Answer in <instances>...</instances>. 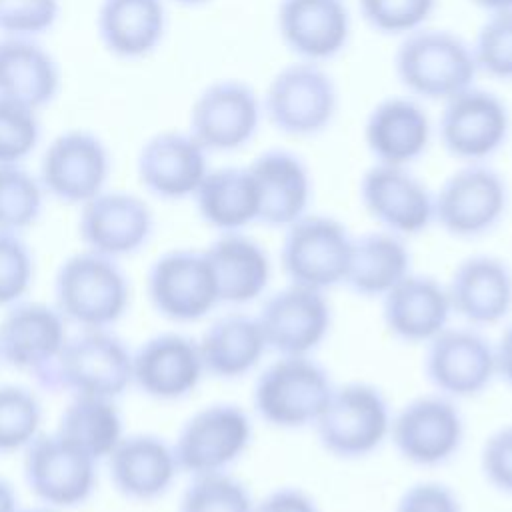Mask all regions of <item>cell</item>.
Masks as SVG:
<instances>
[{"label":"cell","instance_id":"cb8c5ba5","mask_svg":"<svg viewBox=\"0 0 512 512\" xmlns=\"http://www.w3.org/2000/svg\"><path fill=\"white\" fill-rule=\"evenodd\" d=\"M432 120L422 100L394 94L378 100L366 116L362 138L366 150L380 164L412 166L430 148Z\"/></svg>","mask_w":512,"mask_h":512},{"label":"cell","instance_id":"4dcf8cb0","mask_svg":"<svg viewBox=\"0 0 512 512\" xmlns=\"http://www.w3.org/2000/svg\"><path fill=\"white\" fill-rule=\"evenodd\" d=\"M412 272V252L406 238L370 230L354 236L344 286L366 300H380Z\"/></svg>","mask_w":512,"mask_h":512},{"label":"cell","instance_id":"f546056e","mask_svg":"<svg viewBox=\"0 0 512 512\" xmlns=\"http://www.w3.org/2000/svg\"><path fill=\"white\" fill-rule=\"evenodd\" d=\"M198 346L206 376L226 382L250 376L268 354L258 318L242 310L214 318Z\"/></svg>","mask_w":512,"mask_h":512},{"label":"cell","instance_id":"9a60e30c","mask_svg":"<svg viewBox=\"0 0 512 512\" xmlns=\"http://www.w3.org/2000/svg\"><path fill=\"white\" fill-rule=\"evenodd\" d=\"M268 352L276 356H314L334 324L326 292L286 282L266 294L256 314Z\"/></svg>","mask_w":512,"mask_h":512},{"label":"cell","instance_id":"60d3db41","mask_svg":"<svg viewBox=\"0 0 512 512\" xmlns=\"http://www.w3.org/2000/svg\"><path fill=\"white\" fill-rule=\"evenodd\" d=\"M40 140L36 110L0 98V164H20Z\"/></svg>","mask_w":512,"mask_h":512},{"label":"cell","instance_id":"f5cc1de1","mask_svg":"<svg viewBox=\"0 0 512 512\" xmlns=\"http://www.w3.org/2000/svg\"><path fill=\"white\" fill-rule=\"evenodd\" d=\"M0 362H2V354H0Z\"/></svg>","mask_w":512,"mask_h":512},{"label":"cell","instance_id":"5bb4252c","mask_svg":"<svg viewBox=\"0 0 512 512\" xmlns=\"http://www.w3.org/2000/svg\"><path fill=\"white\" fill-rule=\"evenodd\" d=\"M96 460L60 432H40L26 448L22 474L28 490L48 508H76L96 488Z\"/></svg>","mask_w":512,"mask_h":512},{"label":"cell","instance_id":"ac0fdd59","mask_svg":"<svg viewBox=\"0 0 512 512\" xmlns=\"http://www.w3.org/2000/svg\"><path fill=\"white\" fill-rule=\"evenodd\" d=\"M110 176L106 144L88 130H66L46 146L38 180L52 198L82 206L102 190Z\"/></svg>","mask_w":512,"mask_h":512},{"label":"cell","instance_id":"4fadbf2b","mask_svg":"<svg viewBox=\"0 0 512 512\" xmlns=\"http://www.w3.org/2000/svg\"><path fill=\"white\" fill-rule=\"evenodd\" d=\"M424 346L422 374L442 396L470 400L496 380L494 346L480 328L450 324Z\"/></svg>","mask_w":512,"mask_h":512},{"label":"cell","instance_id":"8d00e7d4","mask_svg":"<svg viewBox=\"0 0 512 512\" xmlns=\"http://www.w3.org/2000/svg\"><path fill=\"white\" fill-rule=\"evenodd\" d=\"M44 188L20 164H0V230L16 232L30 228L42 214Z\"/></svg>","mask_w":512,"mask_h":512},{"label":"cell","instance_id":"ab89813d","mask_svg":"<svg viewBox=\"0 0 512 512\" xmlns=\"http://www.w3.org/2000/svg\"><path fill=\"white\" fill-rule=\"evenodd\" d=\"M356 4L374 32L402 38L428 24L438 0H356Z\"/></svg>","mask_w":512,"mask_h":512},{"label":"cell","instance_id":"83f0119b","mask_svg":"<svg viewBox=\"0 0 512 512\" xmlns=\"http://www.w3.org/2000/svg\"><path fill=\"white\" fill-rule=\"evenodd\" d=\"M106 464L116 492L134 502L162 498L180 474L172 444L150 432L124 434Z\"/></svg>","mask_w":512,"mask_h":512},{"label":"cell","instance_id":"bcb514c9","mask_svg":"<svg viewBox=\"0 0 512 512\" xmlns=\"http://www.w3.org/2000/svg\"><path fill=\"white\" fill-rule=\"evenodd\" d=\"M254 512H322V508L300 486H276L254 502Z\"/></svg>","mask_w":512,"mask_h":512},{"label":"cell","instance_id":"836d02e7","mask_svg":"<svg viewBox=\"0 0 512 512\" xmlns=\"http://www.w3.org/2000/svg\"><path fill=\"white\" fill-rule=\"evenodd\" d=\"M96 28L102 44L114 56L142 58L164 38V0H102Z\"/></svg>","mask_w":512,"mask_h":512},{"label":"cell","instance_id":"484cf974","mask_svg":"<svg viewBox=\"0 0 512 512\" xmlns=\"http://www.w3.org/2000/svg\"><path fill=\"white\" fill-rule=\"evenodd\" d=\"M136 170L152 196L176 202L194 196L210 164L206 148L190 132L166 130L142 144Z\"/></svg>","mask_w":512,"mask_h":512},{"label":"cell","instance_id":"30bf717a","mask_svg":"<svg viewBox=\"0 0 512 512\" xmlns=\"http://www.w3.org/2000/svg\"><path fill=\"white\" fill-rule=\"evenodd\" d=\"M254 440L252 416L234 402H212L190 414L174 442L180 472L188 476L230 472Z\"/></svg>","mask_w":512,"mask_h":512},{"label":"cell","instance_id":"7c38bea8","mask_svg":"<svg viewBox=\"0 0 512 512\" xmlns=\"http://www.w3.org/2000/svg\"><path fill=\"white\" fill-rule=\"evenodd\" d=\"M146 294L154 312L176 324H192L220 306L216 280L204 250L172 248L146 272Z\"/></svg>","mask_w":512,"mask_h":512},{"label":"cell","instance_id":"ee69618b","mask_svg":"<svg viewBox=\"0 0 512 512\" xmlns=\"http://www.w3.org/2000/svg\"><path fill=\"white\" fill-rule=\"evenodd\" d=\"M484 482L498 494L512 496V422L494 428L478 454Z\"/></svg>","mask_w":512,"mask_h":512},{"label":"cell","instance_id":"f1b7e54d","mask_svg":"<svg viewBox=\"0 0 512 512\" xmlns=\"http://www.w3.org/2000/svg\"><path fill=\"white\" fill-rule=\"evenodd\" d=\"M204 254L210 262L220 304L246 306L266 296L272 260L266 248L246 232L218 234Z\"/></svg>","mask_w":512,"mask_h":512},{"label":"cell","instance_id":"3957f363","mask_svg":"<svg viewBox=\"0 0 512 512\" xmlns=\"http://www.w3.org/2000/svg\"><path fill=\"white\" fill-rule=\"evenodd\" d=\"M130 282L118 260L82 250L60 262L54 306L80 330L112 328L128 310Z\"/></svg>","mask_w":512,"mask_h":512},{"label":"cell","instance_id":"8992f818","mask_svg":"<svg viewBox=\"0 0 512 512\" xmlns=\"http://www.w3.org/2000/svg\"><path fill=\"white\" fill-rule=\"evenodd\" d=\"M340 108V94L324 64L296 60L280 68L262 96L264 118L284 136L312 138L326 132Z\"/></svg>","mask_w":512,"mask_h":512},{"label":"cell","instance_id":"e575fe53","mask_svg":"<svg viewBox=\"0 0 512 512\" xmlns=\"http://www.w3.org/2000/svg\"><path fill=\"white\" fill-rule=\"evenodd\" d=\"M56 432L100 462L106 460L122 440L124 422L114 400L98 396H72L58 418Z\"/></svg>","mask_w":512,"mask_h":512},{"label":"cell","instance_id":"d4e9b609","mask_svg":"<svg viewBox=\"0 0 512 512\" xmlns=\"http://www.w3.org/2000/svg\"><path fill=\"white\" fill-rule=\"evenodd\" d=\"M248 170L258 194V224L284 230L310 212L314 184L308 164L288 148H268Z\"/></svg>","mask_w":512,"mask_h":512},{"label":"cell","instance_id":"d590c367","mask_svg":"<svg viewBox=\"0 0 512 512\" xmlns=\"http://www.w3.org/2000/svg\"><path fill=\"white\" fill-rule=\"evenodd\" d=\"M256 498L232 472L190 476L180 494L178 512H254Z\"/></svg>","mask_w":512,"mask_h":512},{"label":"cell","instance_id":"74e56055","mask_svg":"<svg viewBox=\"0 0 512 512\" xmlns=\"http://www.w3.org/2000/svg\"><path fill=\"white\" fill-rule=\"evenodd\" d=\"M42 404L20 384H0V454L24 452L42 432Z\"/></svg>","mask_w":512,"mask_h":512},{"label":"cell","instance_id":"4316f807","mask_svg":"<svg viewBox=\"0 0 512 512\" xmlns=\"http://www.w3.org/2000/svg\"><path fill=\"white\" fill-rule=\"evenodd\" d=\"M380 310L386 332L404 344H428L454 316L446 284L420 272H410L386 292Z\"/></svg>","mask_w":512,"mask_h":512},{"label":"cell","instance_id":"ffe728a7","mask_svg":"<svg viewBox=\"0 0 512 512\" xmlns=\"http://www.w3.org/2000/svg\"><path fill=\"white\" fill-rule=\"evenodd\" d=\"M206 376L198 338L158 332L132 352V386L160 402L188 398Z\"/></svg>","mask_w":512,"mask_h":512},{"label":"cell","instance_id":"44dd1931","mask_svg":"<svg viewBox=\"0 0 512 512\" xmlns=\"http://www.w3.org/2000/svg\"><path fill=\"white\" fill-rule=\"evenodd\" d=\"M276 30L298 60L326 64L346 50L352 16L344 0H280Z\"/></svg>","mask_w":512,"mask_h":512},{"label":"cell","instance_id":"681fc988","mask_svg":"<svg viewBox=\"0 0 512 512\" xmlns=\"http://www.w3.org/2000/svg\"><path fill=\"white\" fill-rule=\"evenodd\" d=\"M470 2H472L474 6H478L480 10H484L486 14L512 10V0H470Z\"/></svg>","mask_w":512,"mask_h":512},{"label":"cell","instance_id":"1f68e13d","mask_svg":"<svg viewBox=\"0 0 512 512\" xmlns=\"http://www.w3.org/2000/svg\"><path fill=\"white\" fill-rule=\"evenodd\" d=\"M192 200L200 220L218 234L258 224V194L248 166L210 168Z\"/></svg>","mask_w":512,"mask_h":512},{"label":"cell","instance_id":"2e32d148","mask_svg":"<svg viewBox=\"0 0 512 512\" xmlns=\"http://www.w3.org/2000/svg\"><path fill=\"white\" fill-rule=\"evenodd\" d=\"M262 96L244 80L226 78L208 84L190 108L188 132L206 152L228 154L248 146L262 124Z\"/></svg>","mask_w":512,"mask_h":512},{"label":"cell","instance_id":"7a4b0ae2","mask_svg":"<svg viewBox=\"0 0 512 512\" xmlns=\"http://www.w3.org/2000/svg\"><path fill=\"white\" fill-rule=\"evenodd\" d=\"M36 386L44 392L116 400L132 386V350L110 328L68 336Z\"/></svg>","mask_w":512,"mask_h":512},{"label":"cell","instance_id":"f907efd6","mask_svg":"<svg viewBox=\"0 0 512 512\" xmlns=\"http://www.w3.org/2000/svg\"><path fill=\"white\" fill-rule=\"evenodd\" d=\"M18 512H54V508L42 506V508H18Z\"/></svg>","mask_w":512,"mask_h":512},{"label":"cell","instance_id":"9c48e42d","mask_svg":"<svg viewBox=\"0 0 512 512\" xmlns=\"http://www.w3.org/2000/svg\"><path fill=\"white\" fill-rule=\"evenodd\" d=\"M466 420L456 400L438 392L410 398L394 414L388 442L416 468H442L462 450Z\"/></svg>","mask_w":512,"mask_h":512},{"label":"cell","instance_id":"6da1fadb","mask_svg":"<svg viewBox=\"0 0 512 512\" xmlns=\"http://www.w3.org/2000/svg\"><path fill=\"white\" fill-rule=\"evenodd\" d=\"M392 68L408 96L446 102L476 84L472 44L446 28H420L400 38Z\"/></svg>","mask_w":512,"mask_h":512},{"label":"cell","instance_id":"277c9868","mask_svg":"<svg viewBox=\"0 0 512 512\" xmlns=\"http://www.w3.org/2000/svg\"><path fill=\"white\" fill-rule=\"evenodd\" d=\"M392 414L380 386L350 380L334 386L312 428L326 454L356 462L376 454L388 442Z\"/></svg>","mask_w":512,"mask_h":512},{"label":"cell","instance_id":"7dc6e473","mask_svg":"<svg viewBox=\"0 0 512 512\" xmlns=\"http://www.w3.org/2000/svg\"><path fill=\"white\" fill-rule=\"evenodd\" d=\"M494 346V368L496 380L506 384L512 390V320L504 324L502 332L498 334Z\"/></svg>","mask_w":512,"mask_h":512},{"label":"cell","instance_id":"d6a6232c","mask_svg":"<svg viewBox=\"0 0 512 512\" xmlns=\"http://www.w3.org/2000/svg\"><path fill=\"white\" fill-rule=\"evenodd\" d=\"M60 88V68L32 38H0V98L32 110L46 106Z\"/></svg>","mask_w":512,"mask_h":512},{"label":"cell","instance_id":"c3c4849f","mask_svg":"<svg viewBox=\"0 0 512 512\" xmlns=\"http://www.w3.org/2000/svg\"><path fill=\"white\" fill-rule=\"evenodd\" d=\"M18 494L14 486L0 476V512H18Z\"/></svg>","mask_w":512,"mask_h":512},{"label":"cell","instance_id":"8fae6325","mask_svg":"<svg viewBox=\"0 0 512 512\" xmlns=\"http://www.w3.org/2000/svg\"><path fill=\"white\" fill-rule=\"evenodd\" d=\"M442 148L458 162H488L508 142L512 114L492 90L470 86L442 102L436 124Z\"/></svg>","mask_w":512,"mask_h":512},{"label":"cell","instance_id":"e0dca14e","mask_svg":"<svg viewBox=\"0 0 512 512\" xmlns=\"http://www.w3.org/2000/svg\"><path fill=\"white\" fill-rule=\"evenodd\" d=\"M358 198L380 230L402 238L418 236L434 224V192L410 166L374 162L360 176Z\"/></svg>","mask_w":512,"mask_h":512},{"label":"cell","instance_id":"7402d4cb","mask_svg":"<svg viewBox=\"0 0 512 512\" xmlns=\"http://www.w3.org/2000/svg\"><path fill=\"white\" fill-rule=\"evenodd\" d=\"M66 324L54 304L20 300L8 306L0 320L2 362L36 380L50 368L70 336Z\"/></svg>","mask_w":512,"mask_h":512},{"label":"cell","instance_id":"f6af8a7d","mask_svg":"<svg viewBox=\"0 0 512 512\" xmlns=\"http://www.w3.org/2000/svg\"><path fill=\"white\" fill-rule=\"evenodd\" d=\"M394 512H464V504L450 484L416 480L398 494Z\"/></svg>","mask_w":512,"mask_h":512},{"label":"cell","instance_id":"52a82bcc","mask_svg":"<svg viewBox=\"0 0 512 512\" xmlns=\"http://www.w3.org/2000/svg\"><path fill=\"white\" fill-rule=\"evenodd\" d=\"M508 208V182L488 162L462 164L434 192V224L456 240L492 234Z\"/></svg>","mask_w":512,"mask_h":512},{"label":"cell","instance_id":"7bdbcfd3","mask_svg":"<svg viewBox=\"0 0 512 512\" xmlns=\"http://www.w3.org/2000/svg\"><path fill=\"white\" fill-rule=\"evenodd\" d=\"M58 10V0H0V32L32 38L52 28Z\"/></svg>","mask_w":512,"mask_h":512},{"label":"cell","instance_id":"d6986e66","mask_svg":"<svg viewBox=\"0 0 512 512\" xmlns=\"http://www.w3.org/2000/svg\"><path fill=\"white\" fill-rule=\"evenodd\" d=\"M154 234L148 202L132 192L102 190L80 206L78 236L86 250L122 258L140 252Z\"/></svg>","mask_w":512,"mask_h":512},{"label":"cell","instance_id":"f35d334b","mask_svg":"<svg viewBox=\"0 0 512 512\" xmlns=\"http://www.w3.org/2000/svg\"><path fill=\"white\" fill-rule=\"evenodd\" d=\"M472 52L478 74L512 82V10L486 16L472 42Z\"/></svg>","mask_w":512,"mask_h":512},{"label":"cell","instance_id":"5b68a950","mask_svg":"<svg viewBox=\"0 0 512 512\" xmlns=\"http://www.w3.org/2000/svg\"><path fill=\"white\" fill-rule=\"evenodd\" d=\"M334 386L314 356H276L254 378L252 410L276 430L312 428Z\"/></svg>","mask_w":512,"mask_h":512},{"label":"cell","instance_id":"b9f144b4","mask_svg":"<svg viewBox=\"0 0 512 512\" xmlns=\"http://www.w3.org/2000/svg\"><path fill=\"white\" fill-rule=\"evenodd\" d=\"M34 282V256L16 232L0 230V308H8L28 294Z\"/></svg>","mask_w":512,"mask_h":512},{"label":"cell","instance_id":"603a6c76","mask_svg":"<svg viewBox=\"0 0 512 512\" xmlns=\"http://www.w3.org/2000/svg\"><path fill=\"white\" fill-rule=\"evenodd\" d=\"M446 290L452 314L474 328L502 324L512 314V268L494 254H470L462 258Z\"/></svg>","mask_w":512,"mask_h":512},{"label":"cell","instance_id":"ba28073f","mask_svg":"<svg viewBox=\"0 0 512 512\" xmlns=\"http://www.w3.org/2000/svg\"><path fill=\"white\" fill-rule=\"evenodd\" d=\"M352 244L354 236L342 220L308 212L284 228L278 250L284 278L320 292L344 286Z\"/></svg>","mask_w":512,"mask_h":512},{"label":"cell","instance_id":"816d5d0a","mask_svg":"<svg viewBox=\"0 0 512 512\" xmlns=\"http://www.w3.org/2000/svg\"><path fill=\"white\" fill-rule=\"evenodd\" d=\"M176 2L186 4V6H198V4H204V2H208V0H176Z\"/></svg>","mask_w":512,"mask_h":512}]
</instances>
